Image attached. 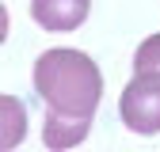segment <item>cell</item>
<instances>
[{
    "label": "cell",
    "instance_id": "obj_1",
    "mask_svg": "<svg viewBox=\"0 0 160 152\" xmlns=\"http://www.w3.org/2000/svg\"><path fill=\"white\" fill-rule=\"evenodd\" d=\"M34 91L46 103V110L92 118L103 99V76L88 53L57 46L34 61Z\"/></svg>",
    "mask_w": 160,
    "mask_h": 152
},
{
    "label": "cell",
    "instance_id": "obj_2",
    "mask_svg": "<svg viewBox=\"0 0 160 152\" xmlns=\"http://www.w3.org/2000/svg\"><path fill=\"white\" fill-rule=\"evenodd\" d=\"M118 114H122L126 129L141 133V137L160 133V72H133V80L122 88Z\"/></svg>",
    "mask_w": 160,
    "mask_h": 152
},
{
    "label": "cell",
    "instance_id": "obj_3",
    "mask_svg": "<svg viewBox=\"0 0 160 152\" xmlns=\"http://www.w3.org/2000/svg\"><path fill=\"white\" fill-rule=\"evenodd\" d=\"M92 0H31V19L42 31L53 34H69L88 19Z\"/></svg>",
    "mask_w": 160,
    "mask_h": 152
},
{
    "label": "cell",
    "instance_id": "obj_6",
    "mask_svg": "<svg viewBox=\"0 0 160 152\" xmlns=\"http://www.w3.org/2000/svg\"><path fill=\"white\" fill-rule=\"evenodd\" d=\"M133 72H160V34L145 38L133 53Z\"/></svg>",
    "mask_w": 160,
    "mask_h": 152
},
{
    "label": "cell",
    "instance_id": "obj_4",
    "mask_svg": "<svg viewBox=\"0 0 160 152\" xmlns=\"http://www.w3.org/2000/svg\"><path fill=\"white\" fill-rule=\"evenodd\" d=\"M92 129V118H76V114H57L46 110V126H42V141L50 152H65L72 145H80Z\"/></svg>",
    "mask_w": 160,
    "mask_h": 152
},
{
    "label": "cell",
    "instance_id": "obj_5",
    "mask_svg": "<svg viewBox=\"0 0 160 152\" xmlns=\"http://www.w3.org/2000/svg\"><path fill=\"white\" fill-rule=\"evenodd\" d=\"M0 107H4V137H0V145L4 148H12V145H19L23 141V133H27V107L15 99V95H4L0 99Z\"/></svg>",
    "mask_w": 160,
    "mask_h": 152
}]
</instances>
